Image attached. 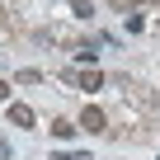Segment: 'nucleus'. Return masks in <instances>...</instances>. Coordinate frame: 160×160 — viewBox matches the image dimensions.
Wrapping results in <instances>:
<instances>
[{
  "mask_svg": "<svg viewBox=\"0 0 160 160\" xmlns=\"http://www.w3.org/2000/svg\"><path fill=\"white\" fill-rule=\"evenodd\" d=\"M10 99V80H0V104H5Z\"/></svg>",
  "mask_w": 160,
  "mask_h": 160,
  "instance_id": "obj_10",
  "label": "nucleus"
},
{
  "mask_svg": "<svg viewBox=\"0 0 160 160\" xmlns=\"http://www.w3.org/2000/svg\"><path fill=\"white\" fill-rule=\"evenodd\" d=\"M52 160H90L85 151H52Z\"/></svg>",
  "mask_w": 160,
  "mask_h": 160,
  "instance_id": "obj_8",
  "label": "nucleus"
},
{
  "mask_svg": "<svg viewBox=\"0 0 160 160\" xmlns=\"http://www.w3.org/2000/svg\"><path fill=\"white\" fill-rule=\"evenodd\" d=\"M71 10H75L80 19H90V14H94V5H90V0H71Z\"/></svg>",
  "mask_w": 160,
  "mask_h": 160,
  "instance_id": "obj_6",
  "label": "nucleus"
},
{
  "mask_svg": "<svg viewBox=\"0 0 160 160\" xmlns=\"http://www.w3.org/2000/svg\"><path fill=\"white\" fill-rule=\"evenodd\" d=\"M113 10H137V0H108Z\"/></svg>",
  "mask_w": 160,
  "mask_h": 160,
  "instance_id": "obj_9",
  "label": "nucleus"
},
{
  "mask_svg": "<svg viewBox=\"0 0 160 160\" xmlns=\"http://www.w3.org/2000/svg\"><path fill=\"white\" fill-rule=\"evenodd\" d=\"M10 127H33V108L28 104H10Z\"/></svg>",
  "mask_w": 160,
  "mask_h": 160,
  "instance_id": "obj_2",
  "label": "nucleus"
},
{
  "mask_svg": "<svg viewBox=\"0 0 160 160\" xmlns=\"http://www.w3.org/2000/svg\"><path fill=\"white\" fill-rule=\"evenodd\" d=\"M94 57H99V42H85V47L75 52V61H90V66H94Z\"/></svg>",
  "mask_w": 160,
  "mask_h": 160,
  "instance_id": "obj_5",
  "label": "nucleus"
},
{
  "mask_svg": "<svg viewBox=\"0 0 160 160\" xmlns=\"http://www.w3.org/2000/svg\"><path fill=\"white\" fill-rule=\"evenodd\" d=\"M80 132H90V137H99V132H108V118H104V108H94V104H85V113H80Z\"/></svg>",
  "mask_w": 160,
  "mask_h": 160,
  "instance_id": "obj_1",
  "label": "nucleus"
},
{
  "mask_svg": "<svg viewBox=\"0 0 160 160\" xmlns=\"http://www.w3.org/2000/svg\"><path fill=\"white\" fill-rule=\"evenodd\" d=\"M14 80H19V85H38V80H42V71H19Z\"/></svg>",
  "mask_w": 160,
  "mask_h": 160,
  "instance_id": "obj_7",
  "label": "nucleus"
},
{
  "mask_svg": "<svg viewBox=\"0 0 160 160\" xmlns=\"http://www.w3.org/2000/svg\"><path fill=\"white\" fill-rule=\"evenodd\" d=\"M75 132H80V122H71V118H57V122H52V137H57V141H71Z\"/></svg>",
  "mask_w": 160,
  "mask_h": 160,
  "instance_id": "obj_3",
  "label": "nucleus"
},
{
  "mask_svg": "<svg viewBox=\"0 0 160 160\" xmlns=\"http://www.w3.org/2000/svg\"><path fill=\"white\" fill-rule=\"evenodd\" d=\"M75 85H80V90H99V85H104V75L90 66V71H80V75H75Z\"/></svg>",
  "mask_w": 160,
  "mask_h": 160,
  "instance_id": "obj_4",
  "label": "nucleus"
},
{
  "mask_svg": "<svg viewBox=\"0 0 160 160\" xmlns=\"http://www.w3.org/2000/svg\"><path fill=\"white\" fill-rule=\"evenodd\" d=\"M0 160H10V141L5 137H0Z\"/></svg>",
  "mask_w": 160,
  "mask_h": 160,
  "instance_id": "obj_11",
  "label": "nucleus"
}]
</instances>
